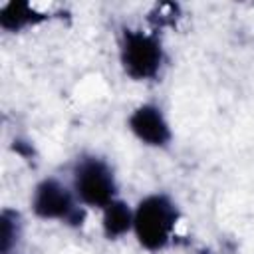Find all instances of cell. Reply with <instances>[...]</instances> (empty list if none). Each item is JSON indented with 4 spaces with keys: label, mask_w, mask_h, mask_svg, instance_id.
<instances>
[{
    "label": "cell",
    "mask_w": 254,
    "mask_h": 254,
    "mask_svg": "<svg viewBox=\"0 0 254 254\" xmlns=\"http://www.w3.org/2000/svg\"><path fill=\"white\" fill-rule=\"evenodd\" d=\"M30 206L42 220H58L69 226H81L85 220L83 204L77 200L73 189H67L54 177H48L34 187Z\"/></svg>",
    "instance_id": "4"
},
{
    "label": "cell",
    "mask_w": 254,
    "mask_h": 254,
    "mask_svg": "<svg viewBox=\"0 0 254 254\" xmlns=\"http://www.w3.org/2000/svg\"><path fill=\"white\" fill-rule=\"evenodd\" d=\"M179 222L177 204L163 192L149 194L139 200L133 216V234L145 250H161L165 248Z\"/></svg>",
    "instance_id": "1"
},
{
    "label": "cell",
    "mask_w": 254,
    "mask_h": 254,
    "mask_svg": "<svg viewBox=\"0 0 254 254\" xmlns=\"http://www.w3.org/2000/svg\"><path fill=\"white\" fill-rule=\"evenodd\" d=\"M20 236V214L4 208L0 214V250L2 254H12Z\"/></svg>",
    "instance_id": "8"
},
{
    "label": "cell",
    "mask_w": 254,
    "mask_h": 254,
    "mask_svg": "<svg viewBox=\"0 0 254 254\" xmlns=\"http://www.w3.org/2000/svg\"><path fill=\"white\" fill-rule=\"evenodd\" d=\"M71 189L83 206L105 208L117 198V183L109 163L95 155H83L75 161Z\"/></svg>",
    "instance_id": "2"
},
{
    "label": "cell",
    "mask_w": 254,
    "mask_h": 254,
    "mask_svg": "<svg viewBox=\"0 0 254 254\" xmlns=\"http://www.w3.org/2000/svg\"><path fill=\"white\" fill-rule=\"evenodd\" d=\"M155 12H157L159 16H155V18H151V20H155L157 24H171V22L177 18V6H175V4H159V6L155 8Z\"/></svg>",
    "instance_id": "9"
},
{
    "label": "cell",
    "mask_w": 254,
    "mask_h": 254,
    "mask_svg": "<svg viewBox=\"0 0 254 254\" xmlns=\"http://www.w3.org/2000/svg\"><path fill=\"white\" fill-rule=\"evenodd\" d=\"M131 133L149 147H167L171 141V127L165 119L161 107L153 103H143L135 107L127 119Z\"/></svg>",
    "instance_id": "5"
},
{
    "label": "cell",
    "mask_w": 254,
    "mask_h": 254,
    "mask_svg": "<svg viewBox=\"0 0 254 254\" xmlns=\"http://www.w3.org/2000/svg\"><path fill=\"white\" fill-rule=\"evenodd\" d=\"M46 16L36 12L30 2H8L0 8V26L8 32L24 30L32 24L42 22Z\"/></svg>",
    "instance_id": "7"
},
{
    "label": "cell",
    "mask_w": 254,
    "mask_h": 254,
    "mask_svg": "<svg viewBox=\"0 0 254 254\" xmlns=\"http://www.w3.org/2000/svg\"><path fill=\"white\" fill-rule=\"evenodd\" d=\"M101 228L105 238L109 240H117L121 236H125L127 232L133 230V216H135V208H131L125 200L115 198L113 202H109L103 210H101Z\"/></svg>",
    "instance_id": "6"
},
{
    "label": "cell",
    "mask_w": 254,
    "mask_h": 254,
    "mask_svg": "<svg viewBox=\"0 0 254 254\" xmlns=\"http://www.w3.org/2000/svg\"><path fill=\"white\" fill-rule=\"evenodd\" d=\"M123 71L135 81H147L159 75L165 54L157 34L125 28L119 44Z\"/></svg>",
    "instance_id": "3"
}]
</instances>
